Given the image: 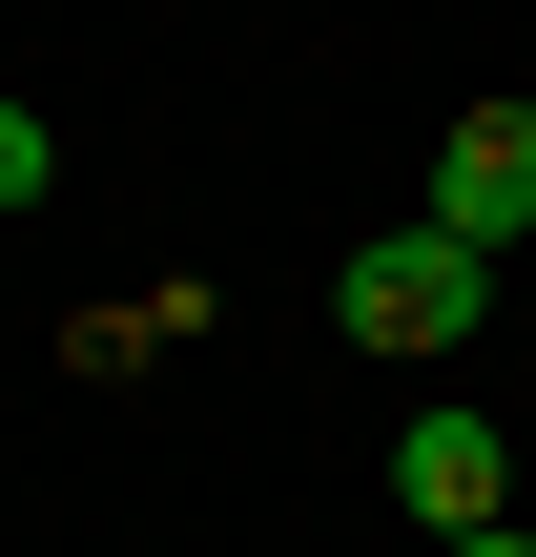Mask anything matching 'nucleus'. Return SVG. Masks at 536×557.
Wrapping results in <instances>:
<instances>
[{
	"mask_svg": "<svg viewBox=\"0 0 536 557\" xmlns=\"http://www.w3.org/2000/svg\"><path fill=\"white\" fill-rule=\"evenodd\" d=\"M331 331H351V351H454V331H496V248H454V227L413 207V227H372V248L331 269Z\"/></svg>",
	"mask_w": 536,
	"mask_h": 557,
	"instance_id": "1",
	"label": "nucleus"
},
{
	"mask_svg": "<svg viewBox=\"0 0 536 557\" xmlns=\"http://www.w3.org/2000/svg\"><path fill=\"white\" fill-rule=\"evenodd\" d=\"M392 517H434V537H496V517H516V455H496V413H454V393H434V413L392 434Z\"/></svg>",
	"mask_w": 536,
	"mask_h": 557,
	"instance_id": "2",
	"label": "nucleus"
},
{
	"mask_svg": "<svg viewBox=\"0 0 536 557\" xmlns=\"http://www.w3.org/2000/svg\"><path fill=\"white\" fill-rule=\"evenodd\" d=\"M434 227H454V248H516V227H536V103H454V145H434Z\"/></svg>",
	"mask_w": 536,
	"mask_h": 557,
	"instance_id": "3",
	"label": "nucleus"
},
{
	"mask_svg": "<svg viewBox=\"0 0 536 557\" xmlns=\"http://www.w3.org/2000/svg\"><path fill=\"white\" fill-rule=\"evenodd\" d=\"M41 186H62V124H41V103H0V207H41Z\"/></svg>",
	"mask_w": 536,
	"mask_h": 557,
	"instance_id": "4",
	"label": "nucleus"
},
{
	"mask_svg": "<svg viewBox=\"0 0 536 557\" xmlns=\"http://www.w3.org/2000/svg\"><path fill=\"white\" fill-rule=\"evenodd\" d=\"M434 557H536V537H516V517H496V537H434Z\"/></svg>",
	"mask_w": 536,
	"mask_h": 557,
	"instance_id": "5",
	"label": "nucleus"
}]
</instances>
